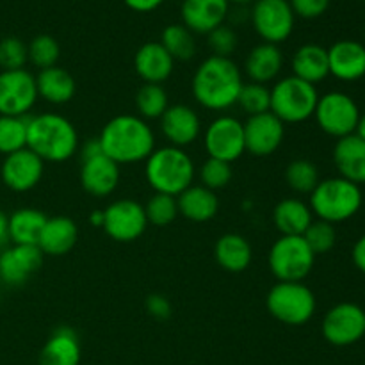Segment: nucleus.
<instances>
[{"mask_svg":"<svg viewBox=\"0 0 365 365\" xmlns=\"http://www.w3.org/2000/svg\"><path fill=\"white\" fill-rule=\"evenodd\" d=\"M48 217L38 209H25L14 210L9 216V239L13 245H34L38 246L39 234L45 227Z\"/></svg>","mask_w":365,"mask_h":365,"instance_id":"32","label":"nucleus"},{"mask_svg":"<svg viewBox=\"0 0 365 365\" xmlns=\"http://www.w3.org/2000/svg\"><path fill=\"white\" fill-rule=\"evenodd\" d=\"M123 2L128 9L135 11V13H152L164 0H123Z\"/></svg>","mask_w":365,"mask_h":365,"instance_id":"46","label":"nucleus"},{"mask_svg":"<svg viewBox=\"0 0 365 365\" xmlns=\"http://www.w3.org/2000/svg\"><path fill=\"white\" fill-rule=\"evenodd\" d=\"M134 70L145 84H163L173 73L175 61L159 41H148L135 52Z\"/></svg>","mask_w":365,"mask_h":365,"instance_id":"22","label":"nucleus"},{"mask_svg":"<svg viewBox=\"0 0 365 365\" xmlns=\"http://www.w3.org/2000/svg\"><path fill=\"white\" fill-rule=\"evenodd\" d=\"M242 75L230 57L210 56L195 71L191 89L192 96L209 110H227L237 103Z\"/></svg>","mask_w":365,"mask_h":365,"instance_id":"2","label":"nucleus"},{"mask_svg":"<svg viewBox=\"0 0 365 365\" xmlns=\"http://www.w3.org/2000/svg\"><path fill=\"white\" fill-rule=\"evenodd\" d=\"M330 2L331 0H289L296 16L307 18V20H314L327 13Z\"/></svg>","mask_w":365,"mask_h":365,"instance_id":"44","label":"nucleus"},{"mask_svg":"<svg viewBox=\"0 0 365 365\" xmlns=\"http://www.w3.org/2000/svg\"><path fill=\"white\" fill-rule=\"evenodd\" d=\"M102 152L116 164L143 163L155 150V134L148 121L134 114H120L103 125L98 135Z\"/></svg>","mask_w":365,"mask_h":365,"instance_id":"1","label":"nucleus"},{"mask_svg":"<svg viewBox=\"0 0 365 365\" xmlns=\"http://www.w3.org/2000/svg\"><path fill=\"white\" fill-rule=\"evenodd\" d=\"M237 106L241 107L248 116H257V114L269 113L271 89L264 84L248 82V84L242 86L241 93H239Z\"/></svg>","mask_w":365,"mask_h":365,"instance_id":"38","label":"nucleus"},{"mask_svg":"<svg viewBox=\"0 0 365 365\" xmlns=\"http://www.w3.org/2000/svg\"><path fill=\"white\" fill-rule=\"evenodd\" d=\"M103 221H106L103 210H93L91 216H89V223H91V227L103 228Z\"/></svg>","mask_w":365,"mask_h":365,"instance_id":"50","label":"nucleus"},{"mask_svg":"<svg viewBox=\"0 0 365 365\" xmlns=\"http://www.w3.org/2000/svg\"><path fill=\"white\" fill-rule=\"evenodd\" d=\"M203 146L210 159L232 164L246 152L245 123L234 116H220L203 132Z\"/></svg>","mask_w":365,"mask_h":365,"instance_id":"11","label":"nucleus"},{"mask_svg":"<svg viewBox=\"0 0 365 365\" xmlns=\"http://www.w3.org/2000/svg\"><path fill=\"white\" fill-rule=\"evenodd\" d=\"M200 180L203 187L216 192L217 189H223L232 180V164L220 159H207L200 168Z\"/></svg>","mask_w":365,"mask_h":365,"instance_id":"41","label":"nucleus"},{"mask_svg":"<svg viewBox=\"0 0 365 365\" xmlns=\"http://www.w3.org/2000/svg\"><path fill=\"white\" fill-rule=\"evenodd\" d=\"M9 241V216L0 210V248H4Z\"/></svg>","mask_w":365,"mask_h":365,"instance_id":"49","label":"nucleus"},{"mask_svg":"<svg viewBox=\"0 0 365 365\" xmlns=\"http://www.w3.org/2000/svg\"><path fill=\"white\" fill-rule=\"evenodd\" d=\"M330 75L342 82H355L365 77V46L353 39H341L328 48Z\"/></svg>","mask_w":365,"mask_h":365,"instance_id":"21","label":"nucleus"},{"mask_svg":"<svg viewBox=\"0 0 365 365\" xmlns=\"http://www.w3.org/2000/svg\"><path fill=\"white\" fill-rule=\"evenodd\" d=\"M267 262L278 282H303L312 271L316 255L302 235H282L271 246Z\"/></svg>","mask_w":365,"mask_h":365,"instance_id":"8","label":"nucleus"},{"mask_svg":"<svg viewBox=\"0 0 365 365\" xmlns=\"http://www.w3.org/2000/svg\"><path fill=\"white\" fill-rule=\"evenodd\" d=\"M319 93L314 84L302 78L285 77L271 89V109L282 123H303L316 113Z\"/></svg>","mask_w":365,"mask_h":365,"instance_id":"6","label":"nucleus"},{"mask_svg":"<svg viewBox=\"0 0 365 365\" xmlns=\"http://www.w3.org/2000/svg\"><path fill=\"white\" fill-rule=\"evenodd\" d=\"M285 182L298 195H310L321 182L319 170L307 159H296L285 168Z\"/></svg>","mask_w":365,"mask_h":365,"instance_id":"35","label":"nucleus"},{"mask_svg":"<svg viewBox=\"0 0 365 365\" xmlns=\"http://www.w3.org/2000/svg\"><path fill=\"white\" fill-rule=\"evenodd\" d=\"M81 356L77 334L70 327H61L50 335L39 351L38 365H78Z\"/></svg>","mask_w":365,"mask_h":365,"instance_id":"25","label":"nucleus"},{"mask_svg":"<svg viewBox=\"0 0 365 365\" xmlns=\"http://www.w3.org/2000/svg\"><path fill=\"white\" fill-rule=\"evenodd\" d=\"M43 264V252L34 245H13L0 253V280L11 287L24 285Z\"/></svg>","mask_w":365,"mask_h":365,"instance_id":"17","label":"nucleus"},{"mask_svg":"<svg viewBox=\"0 0 365 365\" xmlns=\"http://www.w3.org/2000/svg\"><path fill=\"white\" fill-rule=\"evenodd\" d=\"M178 214L195 223H205L216 217L220 210V200L216 192L200 185H191L177 196Z\"/></svg>","mask_w":365,"mask_h":365,"instance_id":"28","label":"nucleus"},{"mask_svg":"<svg viewBox=\"0 0 365 365\" xmlns=\"http://www.w3.org/2000/svg\"><path fill=\"white\" fill-rule=\"evenodd\" d=\"M267 310L280 323L302 327L316 314V296L303 282H278L266 298Z\"/></svg>","mask_w":365,"mask_h":365,"instance_id":"7","label":"nucleus"},{"mask_svg":"<svg viewBox=\"0 0 365 365\" xmlns=\"http://www.w3.org/2000/svg\"><path fill=\"white\" fill-rule=\"evenodd\" d=\"M2 180L14 192H27L41 182L45 163L32 150L24 148L6 155L2 163Z\"/></svg>","mask_w":365,"mask_h":365,"instance_id":"16","label":"nucleus"},{"mask_svg":"<svg viewBox=\"0 0 365 365\" xmlns=\"http://www.w3.org/2000/svg\"><path fill=\"white\" fill-rule=\"evenodd\" d=\"M81 184L84 191L95 198L113 195L120 184V164L109 159L106 153L82 159Z\"/></svg>","mask_w":365,"mask_h":365,"instance_id":"18","label":"nucleus"},{"mask_svg":"<svg viewBox=\"0 0 365 365\" xmlns=\"http://www.w3.org/2000/svg\"><path fill=\"white\" fill-rule=\"evenodd\" d=\"M214 257L221 269L228 273H242L250 267L253 259L252 245L239 234H225L217 239Z\"/></svg>","mask_w":365,"mask_h":365,"instance_id":"30","label":"nucleus"},{"mask_svg":"<svg viewBox=\"0 0 365 365\" xmlns=\"http://www.w3.org/2000/svg\"><path fill=\"white\" fill-rule=\"evenodd\" d=\"M160 45L173 57V61H191L196 53L195 34L184 24L168 25L160 34Z\"/></svg>","mask_w":365,"mask_h":365,"instance_id":"33","label":"nucleus"},{"mask_svg":"<svg viewBox=\"0 0 365 365\" xmlns=\"http://www.w3.org/2000/svg\"><path fill=\"white\" fill-rule=\"evenodd\" d=\"M355 134L365 141V114H360V120H359V125H356Z\"/></svg>","mask_w":365,"mask_h":365,"instance_id":"51","label":"nucleus"},{"mask_svg":"<svg viewBox=\"0 0 365 365\" xmlns=\"http://www.w3.org/2000/svg\"><path fill=\"white\" fill-rule=\"evenodd\" d=\"M285 125L273 113L250 116L245 123L246 152L255 157H269L282 146Z\"/></svg>","mask_w":365,"mask_h":365,"instance_id":"15","label":"nucleus"},{"mask_svg":"<svg viewBox=\"0 0 365 365\" xmlns=\"http://www.w3.org/2000/svg\"><path fill=\"white\" fill-rule=\"evenodd\" d=\"M334 163L339 177L356 185L365 184V141L356 134L337 139L334 148Z\"/></svg>","mask_w":365,"mask_h":365,"instance_id":"24","label":"nucleus"},{"mask_svg":"<svg viewBox=\"0 0 365 365\" xmlns=\"http://www.w3.org/2000/svg\"><path fill=\"white\" fill-rule=\"evenodd\" d=\"M312 210L298 198H285L273 210V223L282 235H303L312 223Z\"/></svg>","mask_w":365,"mask_h":365,"instance_id":"31","label":"nucleus"},{"mask_svg":"<svg viewBox=\"0 0 365 365\" xmlns=\"http://www.w3.org/2000/svg\"><path fill=\"white\" fill-rule=\"evenodd\" d=\"M314 118L324 134L342 139L356 132L360 109L355 100L346 93L330 91L319 96Z\"/></svg>","mask_w":365,"mask_h":365,"instance_id":"9","label":"nucleus"},{"mask_svg":"<svg viewBox=\"0 0 365 365\" xmlns=\"http://www.w3.org/2000/svg\"><path fill=\"white\" fill-rule=\"evenodd\" d=\"M103 232L116 242L138 241L148 227L145 207L135 200H118L103 209Z\"/></svg>","mask_w":365,"mask_h":365,"instance_id":"13","label":"nucleus"},{"mask_svg":"<svg viewBox=\"0 0 365 365\" xmlns=\"http://www.w3.org/2000/svg\"><path fill=\"white\" fill-rule=\"evenodd\" d=\"M351 257H353V264L356 266V269L362 271V273L365 274V234L355 242V246H353Z\"/></svg>","mask_w":365,"mask_h":365,"instance_id":"47","label":"nucleus"},{"mask_svg":"<svg viewBox=\"0 0 365 365\" xmlns=\"http://www.w3.org/2000/svg\"><path fill=\"white\" fill-rule=\"evenodd\" d=\"M81 153H82V159H88V157H95V155H98V153H103L98 138L88 139V141L82 145Z\"/></svg>","mask_w":365,"mask_h":365,"instance_id":"48","label":"nucleus"},{"mask_svg":"<svg viewBox=\"0 0 365 365\" xmlns=\"http://www.w3.org/2000/svg\"><path fill=\"white\" fill-rule=\"evenodd\" d=\"M145 163L146 182L153 191L160 195L177 198L195 182V163L184 148L171 145L155 148Z\"/></svg>","mask_w":365,"mask_h":365,"instance_id":"4","label":"nucleus"},{"mask_svg":"<svg viewBox=\"0 0 365 365\" xmlns=\"http://www.w3.org/2000/svg\"><path fill=\"white\" fill-rule=\"evenodd\" d=\"M282 66H284V53L278 48V45H271V43L257 45L255 48L250 50L245 61V71L250 81L264 86L280 75Z\"/></svg>","mask_w":365,"mask_h":365,"instance_id":"26","label":"nucleus"},{"mask_svg":"<svg viewBox=\"0 0 365 365\" xmlns=\"http://www.w3.org/2000/svg\"><path fill=\"white\" fill-rule=\"evenodd\" d=\"M237 34L228 25H220L212 32L207 34V45L212 50V56L216 57H230L237 48Z\"/></svg>","mask_w":365,"mask_h":365,"instance_id":"43","label":"nucleus"},{"mask_svg":"<svg viewBox=\"0 0 365 365\" xmlns=\"http://www.w3.org/2000/svg\"><path fill=\"white\" fill-rule=\"evenodd\" d=\"M27 148V118L0 116V153L11 155Z\"/></svg>","mask_w":365,"mask_h":365,"instance_id":"36","label":"nucleus"},{"mask_svg":"<svg viewBox=\"0 0 365 365\" xmlns=\"http://www.w3.org/2000/svg\"><path fill=\"white\" fill-rule=\"evenodd\" d=\"M27 148L43 163H64L78 150V134L68 118L43 113L27 118Z\"/></svg>","mask_w":365,"mask_h":365,"instance_id":"3","label":"nucleus"},{"mask_svg":"<svg viewBox=\"0 0 365 365\" xmlns=\"http://www.w3.org/2000/svg\"><path fill=\"white\" fill-rule=\"evenodd\" d=\"M160 130L171 146L185 148L202 134V121L192 107L177 103L170 106L160 116Z\"/></svg>","mask_w":365,"mask_h":365,"instance_id":"19","label":"nucleus"},{"mask_svg":"<svg viewBox=\"0 0 365 365\" xmlns=\"http://www.w3.org/2000/svg\"><path fill=\"white\" fill-rule=\"evenodd\" d=\"M364 196L360 185L342 177L327 178L310 192V210L321 221L342 223L356 216L362 207Z\"/></svg>","mask_w":365,"mask_h":365,"instance_id":"5","label":"nucleus"},{"mask_svg":"<svg viewBox=\"0 0 365 365\" xmlns=\"http://www.w3.org/2000/svg\"><path fill=\"white\" fill-rule=\"evenodd\" d=\"M302 237L305 239L309 248L317 257L324 255V253H328L334 248L335 242H337V230H335V225L317 220L310 223V227L307 228V232Z\"/></svg>","mask_w":365,"mask_h":365,"instance_id":"40","label":"nucleus"},{"mask_svg":"<svg viewBox=\"0 0 365 365\" xmlns=\"http://www.w3.org/2000/svg\"><path fill=\"white\" fill-rule=\"evenodd\" d=\"M170 107V96L160 84H143L135 93V109L143 120H160Z\"/></svg>","mask_w":365,"mask_h":365,"instance_id":"34","label":"nucleus"},{"mask_svg":"<svg viewBox=\"0 0 365 365\" xmlns=\"http://www.w3.org/2000/svg\"><path fill=\"white\" fill-rule=\"evenodd\" d=\"M36 88H38V96L53 106L68 103L77 91L75 78L61 66L39 70V73L36 75Z\"/></svg>","mask_w":365,"mask_h":365,"instance_id":"29","label":"nucleus"},{"mask_svg":"<svg viewBox=\"0 0 365 365\" xmlns=\"http://www.w3.org/2000/svg\"><path fill=\"white\" fill-rule=\"evenodd\" d=\"M78 239V228L71 217L53 216L48 217L38 239V248L43 255L63 257L73 250Z\"/></svg>","mask_w":365,"mask_h":365,"instance_id":"23","label":"nucleus"},{"mask_svg":"<svg viewBox=\"0 0 365 365\" xmlns=\"http://www.w3.org/2000/svg\"><path fill=\"white\" fill-rule=\"evenodd\" d=\"M292 75L309 84L316 86L330 75L328 66V48L317 43H307L294 52L291 61Z\"/></svg>","mask_w":365,"mask_h":365,"instance_id":"27","label":"nucleus"},{"mask_svg":"<svg viewBox=\"0 0 365 365\" xmlns=\"http://www.w3.org/2000/svg\"><path fill=\"white\" fill-rule=\"evenodd\" d=\"M38 98L36 77L31 71H0V116H27Z\"/></svg>","mask_w":365,"mask_h":365,"instance_id":"14","label":"nucleus"},{"mask_svg":"<svg viewBox=\"0 0 365 365\" xmlns=\"http://www.w3.org/2000/svg\"><path fill=\"white\" fill-rule=\"evenodd\" d=\"M29 61L27 45L18 38H4L0 41V68L2 71L24 70Z\"/></svg>","mask_w":365,"mask_h":365,"instance_id":"42","label":"nucleus"},{"mask_svg":"<svg viewBox=\"0 0 365 365\" xmlns=\"http://www.w3.org/2000/svg\"><path fill=\"white\" fill-rule=\"evenodd\" d=\"M27 53L29 61L36 68L46 70V68L57 66V61H59L61 56V46L52 36L39 34L27 45Z\"/></svg>","mask_w":365,"mask_h":365,"instance_id":"37","label":"nucleus"},{"mask_svg":"<svg viewBox=\"0 0 365 365\" xmlns=\"http://www.w3.org/2000/svg\"><path fill=\"white\" fill-rule=\"evenodd\" d=\"M230 4L228 0H182V21L192 34H209L225 24Z\"/></svg>","mask_w":365,"mask_h":365,"instance_id":"20","label":"nucleus"},{"mask_svg":"<svg viewBox=\"0 0 365 365\" xmlns=\"http://www.w3.org/2000/svg\"><path fill=\"white\" fill-rule=\"evenodd\" d=\"M321 330L331 346L356 344L365 335V310L356 303H339L327 312Z\"/></svg>","mask_w":365,"mask_h":365,"instance_id":"12","label":"nucleus"},{"mask_svg":"<svg viewBox=\"0 0 365 365\" xmlns=\"http://www.w3.org/2000/svg\"><path fill=\"white\" fill-rule=\"evenodd\" d=\"M296 14L289 0H255L252 24L264 43L280 45L294 31Z\"/></svg>","mask_w":365,"mask_h":365,"instance_id":"10","label":"nucleus"},{"mask_svg":"<svg viewBox=\"0 0 365 365\" xmlns=\"http://www.w3.org/2000/svg\"><path fill=\"white\" fill-rule=\"evenodd\" d=\"M146 310L155 319H168L171 316V303L163 294H150L146 298Z\"/></svg>","mask_w":365,"mask_h":365,"instance_id":"45","label":"nucleus"},{"mask_svg":"<svg viewBox=\"0 0 365 365\" xmlns=\"http://www.w3.org/2000/svg\"><path fill=\"white\" fill-rule=\"evenodd\" d=\"M250 2H253V0H228V4H235V6H246Z\"/></svg>","mask_w":365,"mask_h":365,"instance_id":"52","label":"nucleus"},{"mask_svg":"<svg viewBox=\"0 0 365 365\" xmlns=\"http://www.w3.org/2000/svg\"><path fill=\"white\" fill-rule=\"evenodd\" d=\"M146 220L153 227H168L178 216V203L175 196L155 192L145 205Z\"/></svg>","mask_w":365,"mask_h":365,"instance_id":"39","label":"nucleus"}]
</instances>
